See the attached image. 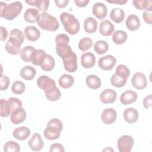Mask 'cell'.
<instances>
[{"label": "cell", "instance_id": "1", "mask_svg": "<svg viewBox=\"0 0 152 152\" xmlns=\"http://www.w3.org/2000/svg\"><path fill=\"white\" fill-rule=\"evenodd\" d=\"M23 9V5L19 1L7 4L4 2L0 3V16L7 20H12L17 17Z\"/></svg>", "mask_w": 152, "mask_h": 152}, {"label": "cell", "instance_id": "2", "mask_svg": "<svg viewBox=\"0 0 152 152\" xmlns=\"http://www.w3.org/2000/svg\"><path fill=\"white\" fill-rule=\"evenodd\" d=\"M60 20L65 31L69 34L74 35L80 31V22L74 15L64 12L60 15Z\"/></svg>", "mask_w": 152, "mask_h": 152}, {"label": "cell", "instance_id": "3", "mask_svg": "<svg viewBox=\"0 0 152 152\" xmlns=\"http://www.w3.org/2000/svg\"><path fill=\"white\" fill-rule=\"evenodd\" d=\"M63 129V124L59 119L53 118L47 124V126L44 131L45 137L49 140L58 139Z\"/></svg>", "mask_w": 152, "mask_h": 152}, {"label": "cell", "instance_id": "4", "mask_svg": "<svg viewBox=\"0 0 152 152\" xmlns=\"http://www.w3.org/2000/svg\"><path fill=\"white\" fill-rule=\"evenodd\" d=\"M37 23L41 28L49 31H56L59 27V23L56 18L46 12H43L40 14Z\"/></svg>", "mask_w": 152, "mask_h": 152}, {"label": "cell", "instance_id": "5", "mask_svg": "<svg viewBox=\"0 0 152 152\" xmlns=\"http://www.w3.org/2000/svg\"><path fill=\"white\" fill-rule=\"evenodd\" d=\"M38 87L44 90L45 94L53 91L57 87L55 81L46 75L40 76L37 80Z\"/></svg>", "mask_w": 152, "mask_h": 152}, {"label": "cell", "instance_id": "6", "mask_svg": "<svg viewBox=\"0 0 152 152\" xmlns=\"http://www.w3.org/2000/svg\"><path fill=\"white\" fill-rule=\"evenodd\" d=\"M133 138L128 135L121 136L117 141L118 150L120 152H130L134 145Z\"/></svg>", "mask_w": 152, "mask_h": 152}, {"label": "cell", "instance_id": "7", "mask_svg": "<svg viewBox=\"0 0 152 152\" xmlns=\"http://www.w3.org/2000/svg\"><path fill=\"white\" fill-rule=\"evenodd\" d=\"M116 63V58L111 55H107L104 56H102L99 59L98 65L102 69L109 71L113 68Z\"/></svg>", "mask_w": 152, "mask_h": 152}, {"label": "cell", "instance_id": "8", "mask_svg": "<svg viewBox=\"0 0 152 152\" xmlns=\"http://www.w3.org/2000/svg\"><path fill=\"white\" fill-rule=\"evenodd\" d=\"M131 83L132 86L138 90H142L147 86V81L145 75L140 72L134 74L131 79Z\"/></svg>", "mask_w": 152, "mask_h": 152}, {"label": "cell", "instance_id": "9", "mask_svg": "<svg viewBox=\"0 0 152 152\" xmlns=\"http://www.w3.org/2000/svg\"><path fill=\"white\" fill-rule=\"evenodd\" d=\"M64 66L65 70L69 72H74L77 69V56L74 52L71 56L63 59Z\"/></svg>", "mask_w": 152, "mask_h": 152}, {"label": "cell", "instance_id": "10", "mask_svg": "<svg viewBox=\"0 0 152 152\" xmlns=\"http://www.w3.org/2000/svg\"><path fill=\"white\" fill-rule=\"evenodd\" d=\"M26 112L22 107H18L11 112L10 119L12 123L17 125L23 122L26 118Z\"/></svg>", "mask_w": 152, "mask_h": 152}, {"label": "cell", "instance_id": "11", "mask_svg": "<svg viewBox=\"0 0 152 152\" xmlns=\"http://www.w3.org/2000/svg\"><path fill=\"white\" fill-rule=\"evenodd\" d=\"M117 114L116 110L112 107H108L103 110L101 115L103 122L106 124H112L116 119Z\"/></svg>", "mask_w": 152, "mask_h": 152}, {"label": "cell", "instance_id": "12", "mask_svg": "<svg viewBox=\"0 0 152 152\" xmlns=\"http://www.w3.org/2000/svg\"><path fill=\"white\" fill-rule=\"evenodd\" d=\"M117 97V93L112 89H105L103 90L100 95V99L101 102L104 104H109L113 103Z\"/></svg>", "mask_w": 152, "mask_h": 152}, {"label": "cell", "instance_id": "13", "mask_svg": "<svg viewBox=\"0 0 152 152\" xmlns=\"http://www.w3.org/2000/svg\"><path fill=\"white\" fill-rule=\"evenodd\" d=\"M92 12L93 15L99 20L104 18L107 14L106 6L101 2H96L92 7Z\"/></svg>", "mask_w": 152, "mask_h": 152}, {"label": "cell", "instance_id": "14", "mask_svg": "<svg viewBox=\"0 0 152 152\" xmlns=\"http://www.w3.org/2000/svg\"><path fill=\"white\" fill-rule=\"evenodd\" d=\"M30 148L34 151H40L43 147V141L40 134L34 133L30 140L28 141Z\"/></svg>", "mask_w": 152, "mask_h": 152}, {"label": "cell", "instance_id": "15", "mask_svg": "<svg viewBox=\"0 0 152 152\" xmlns=\"http://www.w3.org/2000/svg\"><path fill=\"white\" fill-rule=\"evenodd\" d=\"M114 30L115 26L109 20H104L100 23L99 32L102 35L109 36L113 33Z\"/></svg>", "mask_w": 152, "mask_h": 152}, {"label": "cell", "instance_id": "16", "mask_svg": "<svg viewBox=\"0 0 152 152\" xmlns=\"http://www.w3.org/2000/svg\"><path fill=\"white\" fill-rule=\"evenodd\" d=\"M96 62V58L93 53L91 52H86L82 54L81 56V64L85 68H93Z\"/></svg>", "mask_w": 152, "mask_h": 152}, {"label": "cell", "instance_id": "17", "mask_svg": "<svg viewBox=\"0 0 152 152\" xmlns=\"http://www.w3.org/2000/svg\"><path fill=\"white\" fill-rule=\"evenodd\" d=\"M137 99V94L132 90H128L122 93L120 96V101L124 105L134 103Z\"/></svg>", "mask_w": 152, "mask_h": 152}, {"label": "cell", "instance_id": "18", "mask_svg": "<svg viewBox=\"0 0 152 152\" xmlns=\"http://www.w3.org/2000/svg\"><path fill=\"white\" fill-rule=\"evenodd\" d=\"M26 39L31 42L37 40L40 36V32L38 28L33 26H27L24 29Z\"/></svg>", "mask_w": 152, "mask_h": 152}, {"label": "cell", "instance_id": "19", "mask_svg": "<svg viewBox=\"0 0 152 152\" xmlns=\"http://www.w3.org/2000/svg\"><path fill=\"white\" fill-rule=\"evenodd\" d=\"M139 114L138 111L132 107H128L124 111V118L125 121L129 123L132 124L138 121Z\"/></svg>", "mask_w": 152, "mask_h": 152}, {"label": "cell", "instance_id": "20", "mask_svg": "<svg viewBox=\"0 0 152 152\" xmlns=\"http://www.w3.org/2000/svg\"><path fill=\"white\" fill-rule=\"evenodd\" d=\"M40 13L37 9L36 8H28L24 12V20L29 23H34L37 22L40 17Z\"/></svg>", "mask_w": 152, "mask_h": 152}, {"label": "cell", "instance_id": "21", "mask_svg": "<svg viewBox=\"0 0 152 152\" xmlns=\"http://www.w3.org/2000/svg\"><path fill=\"white\" fill-rule=\"evenodd\" d=\"M56 52L62 59L71 56L74 53L71 46L68 44L56 45Z\"/></svg>", "mask_w": 152, "mask_h": 152}, {"label": "cell", "instance_id": "22", "mask_svg": "<svg viewBox=\"0 0 152 152\" xmlns=\"http://www.w3.org/2000/svg\"><path fill=\"white\" fill-rule=\"evenodd\" d=\"M46 56V52L42 49H35L33 53L31 62L34 65H41Z\"/></svg>", "mask_w": 152, "mask_h": 152}, {"label": "cell", "instance_id": "23", "mask_svg": "<svg viewBox=\"0 0 152 152\" xmlns=\"http://www.w3.org/2000/svg\"><path fill=\"white\" fill-rule=\"evenodd\" d=\"M30 130L26 126H21L17 128L13 131V136L15 138L23 141L26 140L30 135Z\"/></svg>", "mask_w": 152, "mask_h": 152}, {"label": "cell", "instance_id": "24", "mask_svg": "<svg viewBox=\"0 0 152 152\" xmlns=\"http://www.w3.org/2000/svg\"><path fill=\"white\" fill-rule=\"evenodd\" d=\"M126 26L131 31H135L140 28V21L139 18L134 14L129 15L126 20Z\"/></svg>", "mask_w": 152, "mask_h": 152}, {"label": "cell", "instance_id": "25", "mask_svg": "<svg viewBox=\"0 0 152 152\" xmlns=\"http://www.w3.org/2000/svg\"><path fill=\"white\" fill-rule=\"evenodd\" d=\"M84 28L88 33H94L97 28V21L93 17L87 18L84 22Z\"/></svg>", "mask_w": 152, "mask_h": 152}, {"label": "cell", "instance_id": "26", "mask_svg": "<svg viewBox=\"0 0 152 152\" xmlns=\"http://www.w3.org/2000/svg\"><path fill=\"white\" fill-rule=\"evenodd\" d=\"M36 71L34 68L31 66H25L21 69L20 76L26 80H31L36 75Z\"/></svg>", "mask_w": 152, "mask_h": 152}, {"label": "cell", "instance_id": "27", "mask_svg": "<svg viewBox=\"0 0 152 152\" xmlns=\"http://www.w3.org/2000/svg\"><path fill=\"white\" fill-rule=\"evenodd\" d=\"M74 83V77L69 74H63L59 79V86L65 89L71 87Z\"/></svg>", "mask_w": 152, "mask_h": 152}, {"label": "cell", "instance_id": "28", "mask_svg": "<svg viewBox=\"0 0 152 152\" xmlns=\"http://www.w3.org/2000/svg\"><path fill=\"white\" fill-rule=\"evenodd\" d=\"M110 19L116 23L122 22L125 18V12L121 8H115L112 10L110 14Z\"/></svg>", "mask_w": 152, "mask_h": 152}, {"label": "cell", "instance_id": "29", "mask_svg": "<svg viewBox=\"0 0 152 152\" xmlns=\"http://www.w3.org/2000/svg\"><path fill=\"white\" fill-rule=\"evenodd\" d=\"M87 86L91 89L96 90L101 86L100 79L95 75H89L86 78Z\"/></svg>", "mask_w": 152, "mask_h": 152}, {"label": "cell", "instance_id": "30", "mask_svg": "<svg viewBox=\"0 0 152 152\" xmlns=\"http://www.w3.org/2000/svg\"><path fill=\"white\" fill-rule=\"evenodd\" d=\"M132 4L134 7L138 10L152 11V1L151 0H134Z\"/></svg>", "mask_w": 152, "mask_h": 152}, {"label": "cell", "instance_id": "31", "mask_svg": "<svg viewBox=\"0 0 152 152\" xmlns=\"http://www.w3.org/2000/svg\"><path fill=\"white\" fill-rule=\"evenodd\" d=\"M26 2L30 5L36 7L39 10L46 12L49 5V1L48 0H31L26 1Z\"/></svg>", "mask_w": 152, "mask_h": 152}, {"label": "cell", "instance_id": "32", "mask_svg": "<svg viewBox=\"0 0 152 152\" xmlns=\"http://www.w3.org/2000/svg\"><path fill=\"white\" fill-rule=\"evenodd\" d=\"M35 48L31 46H25L21 51L20 57L21 59L24 62H31V56Z\"/></svg>", "mask_w": 152, "mask_h": 152}, {"label": "cell", "instance_id": "33", "mask_svg": "<svg viewBox=\"0 0 152 152\" xmlns=\"http://www.w3.org/2000/svg\"><path fill=\"white\" fill-rule=\"evenodd\" d=\"M127 39V34L123 30L116 31L112 36V40L116 45H122L126 42Z\"/></svg>", "mask_w": 152, "mask_h": 152}, {"label": "cell", "instance_id": "34", "mask_svg": "<svg viewBox=\"0 0 152 152\" xmlns=\"http://www.w3.org/2000/svg\"><path fill=\"white\" fill-rule=\"evenodd\" d=\"M109 49V45L106 41L98 40L94 45V51L99 55H103L106 53Z\"/></svg>", "mask_w": 152, "mask_h": 152}, {"label": "cell", "instance_id": "35", "mask_svg": "<svg viewBox=\"0 0 152 152\" xmlns=\"http://www.w3.org/2000/svg\"><path fill=\"white\" fill-rule=\"evenodd\" d=\"M55 65V62L53 58L51 55L46 54V58L40 67L45 71H50L53 69Z\"/></svg>", "mask_w": 152, "mask_h": 152}, {"label": "cell", "instance_id": "36", "mask_svg": "<svg viewBox=\"0 0 152 152\" xmlns=\"http://www.w3.org/2000/svg\"><path fill=\"white\" fill-rule=\"evenodd\" d=\"M11 113V107L8 101L3 99H1V116L8 117Z\"/></svg>", "mask_w": 152, "mask_h": 152}, {"label": "cell", "instance_id": "37", "mask_svg": "<svg viewBox=\"0 0 152 152\" xmlns=\"http://www.w3.org/2000/svg\"><path fill=\"white\" fill-rule=\"evenodd\" d=\"M93 45V40L88 37L82 38L78 43V48L81 51L85 52L91 48Z\"/></svg>", "mask_w": 152, "mask_h": 152}, {"label": "cell", "instance_id": "38", "mask_svg": "<svg viewBox=\"0 0 152 152\" xmlns=\"http://www.w3.org/2000/svg\"><path fill=\"white\" fill-rule=\"evenodd\" d=\"M115 71H116L115 74L117 75L126 80H127V78L130 75V71L129 68L126 65H124L122 64L119 65L116 67Z\"/></svg>", "mask_w": 152, "mask_h": 152}, {"label": "cell", "instance_id": "39", "mask_svg": "<svg viewBox=\"0 0 152 152\" xmlns=\"http://www.w3.org/2000/svg\"><path fill=\"white\" fill-rule=\"evenodd\" d=\"M4 150L5 152H18L20 151V147L17 142L8 141L5 144Z\"/></svg>", "mask_w": 152, "mask_h": 152}, {"label": "cell", "instance_id": "40", "mask_svg": "<svg viewBox=\"0 0 152 152\" xmlns=\"http://www.w3.org/2000/svg\"><path fill=\"white\" fill-rule=\"evenodd\" d=\"M26 86L24 83L21 81H15L11 87L12 92L15 94H21L24 93Z\"/></svg>", "mask_w": 152, "mask_h": 152}, {"label": "cell", "instance_id": "41", "mask_svg": "<svg viewBox=\"0 0 152 152\" xmlns=\"http://www.w3.org/2000/svg\"><path fill=\"white\" fill-rule=\"evenodd\" d=\"M126 81H127V80L119 77L116 74H113L110 78L111 84L114 87H116L118 88H120L124 86L126 84Z\"/></svg>", "mask_w": 152, "mask_h": 152}, {"label": "cell", "instance_id": "42", "mask_svg": "<svg viewBox=\"0 0 152 152\" xmlns=\"http://www.w3.org/2000/svg\"><path fill=\"white\" fill-rule=\"evenodd\" d=\"M5 50L8 53L11 55H18L19 53L20 54L21 51V47L11 43L8 40L5 43Z\"/></svg>", "mask_w": 152, "mask_h": 152}, {"label": "cell", "instance_id": "43", "mask_svg": "<svg viewBox=\"0 0 152 152\" xmlns=\"http://www.w3.org/2000/svg\"><path fill=\"white\" fill-rule=\"evenodd\" d=\"M9 37L14 38V39L20 41L22 43L24 42V34L20 30L17 29V28L13 29L11 31Z\"/></svg>", "mask_w": 152, "mask_h": 152}, {"label": "cell", "instance_id": "44", "mask_svg": "<svg viewBox=\"0 0 152 152\" xmlns=\"http://www.w3.org/2000/svg\"><path fill=\"white\" fill-rule=\"evenodd\" d=\"M61 91L58 87L52 93L45 94L46 99L48 100L51 101V102H55V101L59 100V98L61 97Z\"/></svg>", "mask_w": 152, "mask_h": 152}, {"label": "cell", "instance_id": "45", "mask_svg": "<svg viewBox=\"0 0 152 152\" xmlns=\"http://www.w3.org/2000/svg\"><path fill=\"white\" fill-rule=\"evenodd\" d=\"M11 107V112L18 107H23V104H22V102L21 101L15 97H11L8 100Z\"/></svg>", "mask_w": 152, "mask_h": 152}, {"label": "cell", "instance_id": "46", "mask_svg": "<svg viewBox=\"0 0 152 152\" xmlns=\"http://www.w3.org/2000/svg\"><path fill=\"white\" fill-rule=\"evenodd\" d=\"M69 42V38L68 36L65 34H59L56 36L55 38V43L56 45L68 44Z\"/></svg>", "mask_w": 152, "mask_h": 152}, {"label": "cell", "instance_id": "47", "mask_svg": "<svg viewBox=\"0 0 152 152\" xmlns=\"http://www.w3.org/2000/svg\"><path fill=\"white\" fill-rule=\"evenodd\" d=\"M10 81L9 78L6 75L1 76V84H0V90L1 91L5 90L8 88L10 85Z\"/></svg>", "mask_w": 152, "mask_h": 152}, {"label": "cell", "instance_id": "48", "mask_svg": "<svg viewBox=\"0 0 152 152\" xmlns=\"http://www.w3.org/2000/svg\"><path fill=\"white\" fill-rule=\"evenodd\" d=\"M49 151L50 152H54V151L64 152V151H65V149L62 144H58V143H55V144H53L50 145V148H49Z\"/></svg>", "mask_w": 152, "mask_h": 152}, {"label": "cell", "instance_id": "49", "mask_svg": "<svg viewBox=\"0 0 152 152\" xmlns=\"http://www.w3.org/2000/svg\"><path fill=\"white\" fill-rule=\"evenodd\" d=\"M143 18L144 21L149 24H151L152 23V14L151 11H147L145 10L143 13Z\"/></svg>", "mask_w": 152, "mask_h": 152}, {"label": "cell", "instance_id": "50", "mask_svg": "<svg viewBox=\"0 0 152 152\" xmlns=\"http://www.w3.org/2000/svg\"><path fill=\"white\" fill-rule=\"evenodd\" d=\"M143 105L146 109H148L150 107H151V94L144 97L143 100Z\"/></svg>", "mask_w": 152, "mask_h": 152}, {"label": "cell", "instance_id": "51", "mask_svg": "<svg viewBox=\"0 0 152 152\" xmlns=\"http://www.w3.org/2000/svg\"><path fill=\"white\" fill-rule=\"evenodd\" d=\"M56 5L59 8H64L69 3L68 0H55L54 1Z\"/></svg>", "mask_w": 152, "mask_h": 152}, {"label": "cell", "instance_id": "52", "mask_svg": "<svg viewBox=\"0 0 152 152\" xmlns=\"http://www.w3.org/2000/svg\"><path fill=\"white\" fill-rule=\"evenodd\" d=\"M0 30H1V37H0V40L1 41H4L6 40V39L7 38L8 36V31L7 30V29L1 26L0 27Z\"/></svg>", "mask_w": 152, "mask_h": 152}, {"label": "cell", "instance_id": "53", "mask_svg": "<svg viewBox=\"0 0 152 152\" xmlns=\"http://www.w3.org/2000/svg\"><path fill=\"white\" fill-rule=\"evenodd\" d=\"M75 4L78 7H84L87 5V4L89 3L88 0H75L74 1Z\"/></svg>", "mask_w": 152, "mask_h": 152}, {"label": "cell", "instance_id": "54", "mask_svg": "<svg viewBox=\"0 0 152 152\" xmlns=\"http://www.w3.org/2000/svg\"><path fill=\"white\" fill-rule=\"evenodd\" d=\"M107 2L110 4H115L119 5H124L127 2L126 0H112V1H106Z\"/></svg>", "mask_w": 152, "mask_h": 152}]
</instances>
